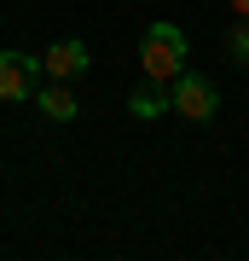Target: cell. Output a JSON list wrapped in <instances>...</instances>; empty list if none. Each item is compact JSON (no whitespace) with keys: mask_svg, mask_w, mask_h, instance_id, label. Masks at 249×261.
Listing matches in <instances>:
<instances>
[{"mask_svg":"<svg viewBox=\"0 0 249 261\" xmlns=\"http://www.w3.org/2000/svg\"><path fill=\"white\" fill-rule=\"evenodd\" d=\"M185 53H191V41H185L180 23H151L145 41H139V70H145V82H174L185 70Z\"/></svg>","mask_w":249,"mask_h":261,"instance_id":"1","label":"cell"},{"mask_svg":"<svg viewBox=\"0 0 249 261\" xmlns=\"http://www.w3.org/2000/svg\"><path fill=\"white\" fill-rule=\"evenodd\" d=\"M41 82H46V58H35V53H6L0 58V105L35 99Z\"/></svg>","mask_w":249,"mask_h":261,"instance_id":"2","label":"cell"},{"mask_svg":"<svg viewBox=\"0 0 249 261\" xmlns=\"http://www.w3.org/2000/svg\"><path fill=\"white\" fill-rule=\"evenodd\" d=\"M168 93H174V111L185 116V122H197V128H203V122L220 111V93H214V87L203 82V75H174V82H168Z\"/></svg>","mask_w":249,"mask_h":261,"instance_id":"3","label":"cell"},{"mask_svg":"<svg viewBox=\"0 0 249 261\" xmlns=\"http://www.w3.org/2000/svg\"><path fill=\"white\" fill-rule=\"evenodd\" d=\"M41 58H46V75H52V82H75V75H87V64H93V53L81 41H52Z\"/></svg>","mask_w":249,"mask_h":261,"instance_id":"4","label":"cell"},{"mask_svg":"<svg viewBox=\"0 0 249 261\" xmlns=\"http://www.w3.org/2000/svg\"><path fill=\"white\" fill-rule=\"evenodd\" d=\"M35 105H41L46 122H75V111H81V105H75V93H70L64 82H52V75L35 87Z\"/></svg>","mask_w":249,"mask_h":261,"instance_id":"5","label":"cell"},{"mask_svg":"<svg viewBox=\"0 0 249 261\" xmlns=\"http://www.w3.org/2000/svg\"><path fill=\"white\" fill-rule=\"evenodd\" d=\"M128 111L139 122H151V116H162V111H174V93H162V87H133V99H128Z\"/></svg>","mask_w":249,"mask_h":261,"instance_id":"6","label":"cell"},{"mask_svg":"<svg viewBox=\"0 0 249 261\" xmlns=\"http://www.w3.org/2000/svg\"><path fill=\"white\" fill-rule=\"evenodd\" d=\"M226 53H232V64H249V18H238V29H232V41H226Z\"/></svg>","mask_w":249,"mask_h":261,"instance_id":"7","label":"cell"},{"mask_svg":"<svg viewBox=\"0 0 249 261\" xmlns=\"http://www.w3.org/2000/svg\"><path fill=\"white\" fill-rule=\"evenodd\" d=\"M232 12H238V18H249V0H232Z\"/></svg>","mask_w":249,"mask_h":261,"instance_id":"8","label":"cell"}]
</instances>
